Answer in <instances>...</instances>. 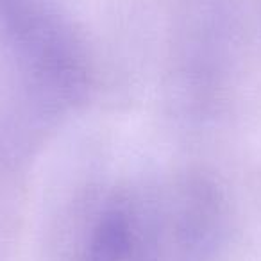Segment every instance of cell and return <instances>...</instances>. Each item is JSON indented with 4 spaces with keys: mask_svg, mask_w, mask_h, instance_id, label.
<instances>
[{
    "mask_svg": "<svg viewBox=\"0 0 261 261\" xmlns=\"http://www.w3.org/2000/svg\"><path fill=\"white\" fill-rule=\"evenodd\" d=\"M149 215L152 261H218L224 252L227 204L210 177H179L149 200Z\"/></svg>",
    "mask_w": 261,
    "mask_h": 261,
    "instance_id": "3957f363",
    "label": "cell"
},
{
    "mask_svg": "<svg viewBox=\"0 0 261 261\" xmlns=\"http://www.w3.org/2000/svg\"><path fill=\"white\" fill-rule=\"evenodd\" d=\"M172 48V88L182 115L195 118L213 115L234 65V11L215 2L182 9Z\"/></svg>",
    "mask_w": 261,
    "mask_h": 261,
    "instance_id": "7a4b0ae2",
    "label": "cell"
},
{
    "mask_svg": "<svg viewBox=\"0 0 261 261\" xmlns=\"http://www.w3.org/2000/svg\"><path fill=\"white\" fill-rule=\"evenodd\" d=\"M0 70L23 130L68 115L91 84L86 47L59 0H0Z\"/></svg>",
    "mask_w": 261,
    "mask_h": 261,
    "instance_id": "6da1fadb",
    "label": "cell"
},
{
    "mask_svg": "<svg viewBox=\"0 0 261 261\" xmlns=\"http://www.w3.org/2000/svg\"><path fill=\"white\" fill-rule=\"evenodd\" d=\"M81 261H147L145 197L109 195L88 225Z\"/></svg>",
    "mask_w": 261,
    "mask_h": 261,
    "instance_id": "277c9868",
    "label": "cell"
}]
</instances>
